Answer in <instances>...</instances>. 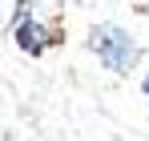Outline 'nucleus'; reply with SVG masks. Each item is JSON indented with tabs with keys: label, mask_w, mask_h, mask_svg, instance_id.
Masks as SVG:
<instances>
[{
	"label": "nucleus",
	"mask_w": 149,
	"mask_h": 141,
	"mask_svg": "<svg viewBox=\"0 0 149 141\" xmlns=\"http://www.w3.org/2000/svg\"><path fill=\"white\" fill-rule=\"evenodd\" d=\"M45 40H49V32L40 24H32L28 16H20V45H24V52H40Z\"/></svg>",
	"instance_id": "2"
},
{
	"label": "nucleus",
	"mask_w": 149,
	"mask_h": 141,
	"mask_svg": "<svg viewBox=\"0 0 149 141\" xmlns=\"http://www.w3.org/2000/svg\"><path fill=\"white\" fill-rule=\"evenodd\" d=\"M141 89H145V93H149V77H145V81H141Z\"/></svg>",
	"instance_id": "3"
},
{
	"label": "nucleus",
	"mask_w": 149,
	"mask_h": 141,
	"mask_svg": "<svg viewBox=\"0 0 149 141\" xmlns=\"http://www.w3.org/2000/svg\"><path fill=\"white\" fill-rule=\"evenodd\" d=\"M89 45H93V52L101 57V65H109L113 73H133V65H137V45H133V36H129L125 28L101 24V28H93Z\"/></svg>",
	"instance_id": "1"
}]
</instances>
